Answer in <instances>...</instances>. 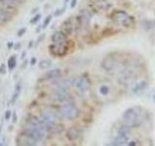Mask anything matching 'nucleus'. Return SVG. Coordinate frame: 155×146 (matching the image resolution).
I'll list each match as a JSON object with an SVG mask.
<instances>
[{"label":"nucleus","instance_id":"f257e3e1","mask_svg":"<svg viewBox=\"0 0 155 146\" xmlns=\"http://www.w3.org/2000/svg\"><path fill=\"white\" fill-rule=\"evenodd\" d=\"M123 124L127 125L131 128H138L142 125V108L139 106L130 107L126 109L122 114Z\"/></svg>","mask_w":155,"mask_h":146},{"label":"nucleus","instance_id":"f03ea898","mask_svg":"<svg viewBox=\"0 0 155 146\" xmlns=\"http://www.w3.org/2000/svg\"><path fill=\"white\" fill-rule=\"evenodd\" d=\"M110 17L114 23L121 24V26L125 27H130L133 26V23H135L134 17L130 16V15H128V13L122 11V10H114L110 14Z\"/></svg>","mask_w":155,"mask_h":146},{"label":"nucleus","instance_id":"7ed1b4c3","mask_svg":"<svg viewBox=\"0 0 155 146\" xmlns=\"http://www.w3.org/2000/svg\"><path fill=\"white\" fill-rule=\"evenodd\" d=\"M79 109L78 107L73 103V102L65 101L63 104L59 107V113L63 118L68 120H73L78 117L79 115Z\"/></svg>","mask_w":155,"mask_h":146},{"label":"nucleus","instance_id":"20e7f679","mask_svg":"<svg viewBox=\"0 0 155 146\" xmlns=\"http://www.w3.org/2000/svg\"><path fill=\"white\" fill-rule=\"evenodd\" d=\"M74 87L76 91L79 92V95H85L88 92L90 88V82L88 77L85 75H81L78 77L77 79L74 81Z\"/></svg>","mask_w":155,"mask_h":146},{"label":"nucleus","instance_id":"39448f33","mask_svg":"<svg viewBox=\"0 0 155 146\" xmlns=\"http://www.w3.org/2000/svg\"><path fill=\"white\" fill-rule=\"evenodd\" d=\"M40 119L44 123V125L46 126L47 130L51 126L58 124V117L56 116V114L54 113V112L50 110V109L43 110L40 114Z\"/></svg>","mask_w":155,"mask_h":146},{"label":"nucleus","instance_id":"423d86ee","mask_svg":"<svg viewBox=\"0 0 155 146\" xmlns=\"http://www.w3.org/2000/svg\"><path fill=\"white\" fill-rule=\"evenodd\" d=\"M51 96L52 99L57 102H65L69 99V96H68V92H67V88L63 87L61 85H57L52 89L51 92Z\"/></svg>","mask_w":155,"mask_h":146},{"label":"nucleus","instance_id":"0eeeda50","mask_svg":"<svg viewBox=\"0 0 155 146\" xmlns=\"http://www.w3.org/2000/svg\"><path fill=\"white\" fill-rule=\"evenodd\" d=\"M50 52L51 55L56 57H63L67 53V46L65 44H54L52 43L50 46Z\"/></svg>","mask_w":155,"mask_h":146},{"label":"nucleus","instance_id":"6e6552de","mask_svg":"<svg viewBox=\"0 0 155 146\" xmlns=\"http://www.w3.org/2000/svg\"><path fill=\"white\" fill-rule=\"evenodd\" d=\"M51 42L54 44H65L67 43V34L63 30H57L51 35Z\"/></svg>","mask_w":155,"mask_h":146},{"label":"nucleus","instance_id":"1a4fd4ad","mask_svg":"<svg viewBox=\"0 0 155 146\" xmlns=\"http://www.w3.org/2000/svg\"><path fill=\"white\" fill-rule=\"evenodd\" d=\"M21 3V0H0V6L6 10L16 9Z\"/></svg>","mask_w":155,"mask_h":146},{"label":"nucleus","instance_id":"9d476101","mask_svg":"<svg viewBox=\"0 0 155 146\" xmlns=\"http://www.w3.org/2000/svg\"><path fill=\"white\" fill-rule=\"evenodd\" d=\"M81 135V130L80 129L76 128V127H71L70 129H68L66 131V137L70 141H74L78 139Z\"/></svg>","mask_w":155,"mask_h":146},{"label":"nucleus","instance_id":"9b49d317","mask_svg":"<svg viewBox=\"0 0 155 146\" xmlns=\"http://www.w3.org/2000/svg\"><path fill=\"white\" fill-rule=\"evenodd\" d=\"M97 92H98V96L101 97L109 96L110 92V86L107 84V83H102V84L97 87Z\"/></svg>","mask_w":155,"mask_h":146},{"label":"nucleus","instance_id":"f8f14e48","mask_svg":"<svg viewBox=\"0 0 155 146\" xmlns=\"http://www.w3.org/2000/svg\"><path fill=\"white\" fill-rule=\"evenodd\" d=\"M62 30L64 31L67 35H70V34L73 32V30H74V23H73V19L71 18L67 19L66 21L63 22Z\"/></svg>","mask_w":155,"mask_h":146},{"label":"nucleus","instance_id":"ddd939ff","mask_svg":"<svg viewBox=\"0 0 155 146\" xmlns=\"http://www.w3.org/2000/svg\"><path fill=\"white\" fill-rule=\"evenodd\" d=\"M61 70L56 68V69H51L48 71L45 75H44V79L45 80H56L60 77Z\"/></svg>","mask_w":155,"mask_h":146},{"label":"nucleus","instance_id":"4468645a","mask_svg":"<svg viewBox=\"0 0 155 146\" xmlns=\"http://www.w3.org/2000/svg\"><path fill=\"white\" fill-rule=\"evenodd\" d=\"M79 18H80V22L81 23L87 24V23H89L90 19H91V14L89 13L88 10L82 9V11L81 12V16Z\"/></svg>","mask_w":155,"mask_h":146},{"label":"nucleus","instance_id":"2eb2a0df","mask_svg":"<svg viewBox=\"0 0 155 146\" xmlns=\"http://www.w3.org/2000/svg\"><path fill=\"white\" fill-rule=\"evenodd\" d=\"M128 136H121V135H117L114 138V140L111 142V145H115V146H121V145H126L128 144Z\"/></svg>","mask_w":155,"mask_h":146},{"label":"nucleus","instance_id":"dca6fc26","mask_svg":"<svg viewBox=\"0 0 155 146\" xmlns=\"http://www.w3.org/2000/svg\"><path fill=\"white\" fill-rule=\"evenodd\" d=\"M11 18H12V14L10 13V11L4 8H0V23L7 22Z\"/></svg>","mask_w":155,"mask_h":146},{"label":"nucleus","instance_id":"f3484780","mask_svg":"<svg viewBox=\"0 0 155 146\" xmlns=\"http://www.w3.org/2000/svg\"><path fill=\"white\" fill-rule=\"evenodd\" d=\"M131 127L123 124L121 127H119V129L117 130V135H121V136H129L130 133H131Z\"/></svg>","mask_w":155,"mask_h":146},{"label":"nucleus","instance_id":"a211bd4d","mask_svg":"<svg viewBox=\"0 0 155 146\" xmlns=\"http://www.w3.org/2000/svg\"><path fill=\"white\" fill-rule=\"evenodd\" d=\"M63 131V128L62 126L55 124V125H52L51 126L50 128L48 129V133H50L51 134H59Z\"/></svg>","mask_w":155,"mask_h":146},{"label":"nucleus","instance_id":"6ab92c4d","mask_svg":"<svg viewBox=\"0 0 155 146\" xmlns=\"http://www.w3.org/2000/svg\"><path fill=\"white\" fill-rule=\"evenodd\" d=\"M17 65V57L16 56H12L8 60V68L10 70H13Z\"/></svg>","mask_w":155,"mask_h":146},{"label":"nucleus","instance_id":"aec40b11","mask_svg":"<svg viewBox=\"0 0 155 146\" xmlns=\"http://www.w3.org/2000/svg\"><path fill=\"white\" fill-rule=\"evenodd\" d=\"M51 65V60H43L39 62V67L40 69H47Z\"/></svg>","mask_w":155,"mask_h":146},{"label":"nucleus","instance_id":"412c9836","mask_svg":"<svg viewBox=\"0 0 155 146\" xmlns=\"http://www.w3.org/2000/svg\"><path fill=\"white\" fill-rule=\"evenodd\" d=\"M147 83L145 81L144 82H140V83H139V84H137L134 87L133 92H139L140 91H143L144 89V87H147Z\"/></svg>","mask_w":155,"mask_h":146},{"label":"nucleus","instance_id":"4be33fe9","mask_svg":"<svg viewBox=\"0 0 155 146\" xmlns=\"http://www.w3.org/2000/svg\"><path fill=\"white\" fill-rule=\"evenodd\" d=\"M96 6H97V9L98 10H107V9H109L111 5L107 3V2H99V3L96 4Z\"/></svg>","mask_w":155,"mask_h":146},{"label":"nucleus","instance_id":"5701e85b","mask_svg":"<svg viewBox=\"0 0 155 146\" xmlns=\"http://www.w3.org/2000/svg\"><path fill=\"white\" fill-rule=\"evenodd\" d=\"M40 19H41V14H37V15H35V16H34V18L31 19L30 23L35 24V23H37L39 21H40Z\"/></svg>","mask_w":155,"mask_h":146},{"label":"nucleus","instance_id":"b1692460","mask_svg":"<svg viewBox=\"0 0 155 146\" xmlns=\"http://www.w3.org/2000/svg\"><path fill=\"white\" fill-rule=\"evenodd\" d=\"M18 96H19V92L18 91H16L14 92V95L12 96V99H11V102H12V104H15V102L17 101V99H18Z\"/></svg>","mask_w":155,"mask_h":146},{"label":"nucleus","instance_id":"393cba45","mask_svg":"<svg viewBox=\"0 0 155 146\" xmlns=\"http://www.w3.org/2000/svg\"><path fill=\"white\" fill-rule=\"evenodd\" d=\"M51 21V16H48V17L46 18L45 21H44V23H43V28H46V27L48 26V24H50Z\"/></svg>","mask_w":155,"mask_h":146},{"label":"nucleus","instance_id":"a878e982","mask_svg":"<svg viewBox=\"0 0 155 146\" xmlns=\"http://www.w3.org/2000/svg\"><path fill=\"white\" fill-rule=\"evenodd\" d=\"M11 116H12V111L11 110H7L6 113H5V120H10L11 119Z\"/></svg>","mask_w":155,"mask_h":146},{"label":"nucleus","instance_id":"bb28decb","mask_svg":"<svg viewBox=\"0 0 155 146\" xmlns=\"http://www.w3.org/2000/svg\"><path fill=\"white\" fill-rule=\"evenodd\" d=\"M65 12V8H62V9H58V10H56V12L54 13V15L55 16H60L61 14H63Z\"/></svg>","mask_w":155,"mask_h":146},{"label":"nucleus","instance_id":"cd10ccee","mask_svg":"<svg viewBox=\"0 0 155 146\" xmlns=\"http://www.w3.org/2000/svg\"><path fill=\"white\" fill-rule=\"evenodd\" d=\"M25 31H26V28H21V29H19L18 30V37H21L24 33H25Z\"/></svg>","mask_w":155,"mask_h":146},{"label":"nucleus","instance_id":"c85d7f7f","mask_svg":"<svg viewBox=\"0 0 155 146\" xmlns=\"http://www.w3.org/2000/svg\"><path fill=\"white\" fill-rule=\"evenodd\" d=\"M0 73H2V74H5V73H6V65H5L4 63L0 66Z\"/></svg>","mask_w":155,"mask_h":146},{"label":"nucleus","instance_id":"c756f323","mask_svg":"<svg viewBox=\"0 0 155 146\" xmlns=\"http://www.w3.org/2000/svg\"><path fill=\"white\" fill-rule=\"evenodd\" d=\"M77 5V0H71V8H75Z\"/></svg>","mask_w":155,"mask_h":146},{"label":"nucleus","instance_id":"7c9ffc66","mask_svg":"<svg viewBox=\"0 0 155 146\" xmlns=\"http://www.w3.org/2000/svg\"><path fill=\"white\" fill-rule=\"evenodd\" d=\"M17 120H18V116H17V114H14V115H13V119H12L13 123H16Z\"/></svg>","mask_w":155,"mask_h":146},{"label":"nucleus","instance_id":"2f4dec72","mask_svg":"<svg viewBox=\"0 0 155 146\" xmlns=\"http://www.w3.org/2000/svg\"><path fill=\"white\" fill-rule=\"evenodd\" d=\"M30 63H31V65H34V64H35V63H36V58H35V57H32V60H31Z\"/></svg>","mask_w":155,"mask_h":146},{"label":"nucleus","instance_id":"473e14b6","mask_svg":"<svg viewBox=\"0 0 155 146\" xmlns=\"http://www.w3.org/2000/svg\"><path fill=\"white\" fill-rule=\"evenodd\" d=\"M19 48H21V43H17L16 45H15V49H16V50H18Z\"/></svg>","mask_w":155,"mask_h":146},{"label":"nucleus","instance_id":"72a5a7b5","mask_svg":"<svg viewBox=\"0 0 155 146\" xmlns=\"http://www.w3.org/2000/svg\"><path fill=\"white\" fill-rule=\"evenodd\" d=\"M7 47H8V49H11V48L13 47V43H12V42H9V43L7 44Z\"/></svg>","mask_w":155,"mask_h":146},{"label":"nucleus","instance_id":"f704fd0d","mask_svg":"<svg viewBox=\"0 0 155 146\" xmlns=\"http://www.w3.org/2000/svg\"><path fill=\"white\" fill-rule=\"evenodd\" d=\"M44 37H45V35H44V34H43V35H42L40 38H38V42H42V39H43Z\"/></svg>","mask_w":155,"mask_h":146},{"label":"nucleus","instance_id":"c9c22d12","mask_svg":"<svg viewBox=\"0 0 155 146\" xmlns=\"http://www.w3.org/2000/svg\"><path fill=\"white\" fill-rule=\"evenodd\" d=\"M25 55H26V53H25V52H24V53H22V55H21L22 57H21L23 58V57H24V56H25Z\"/></svg>","mask_w":155,"mask_h":146},{"label":"nucleus","instance_id":"e433bc0d","mask_svg":"<svg viewBox=\"0 0 155 146\" xmlns=\"http://www.w3.org/2000/svg\"><path fill=\"white\" fill-rule=\"evenodd\" d=\"M153 100H154V102H155V95L153 96Z\"/></svg>","mask_w":155,"mask_h":146},{"label":"nucleus","instance_id":"4c0bfd02","mask_svg":"<svg viewBox=\"0 0 155 146\" xmlns=\"http://www.w3.org/2000/svg\"><path fill=\"white\" fill-rule=\"evenodd\" d=\"M68 1H69V0H65V4H66V3H68Z\"/></svg>","mask_w":155,"mask_h":146},{"label":"nucleus","instance_id":"58836bf2","mask_svg":"<svg viewBox=\"0 0 155 146\" xmlns=\"http://www.w3.org/2000/svg\"><path fill=\"white\" fill-rule=\"evenodd\" d=\"M0 131H1V125H0Z\"/></svg>","mask_w":155,"mask_h":146}]
</instances>
